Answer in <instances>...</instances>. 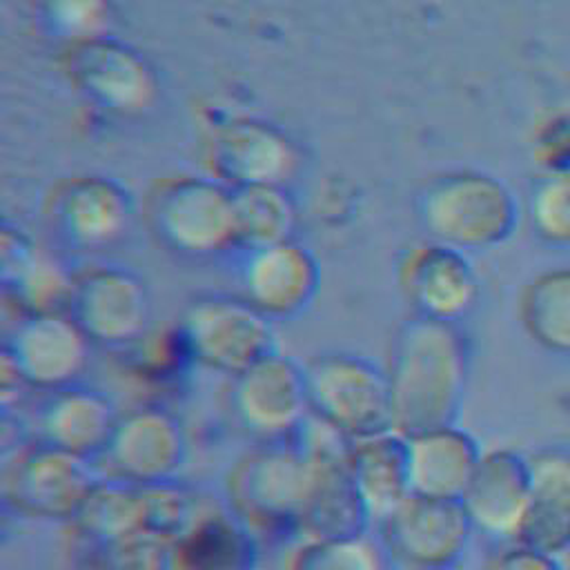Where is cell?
Wrapping results in <instances>:
<instances>
[{"label": "cell", "mask_w": 570, "mask_h": 570, "mask_svg": "<svg viewBox=\"0 0 570 570\" xmlns=\"http://www.w3.org/2000/svg\"><path fill=\"white\" fill-rule=\"evenodd\" d=\"M470 372L465 336L454 321L416 316L394 341L387 367L394 428L405 436L454 425Z\"/></svg>", "instance_id": "1"}, {"label": "cell", "mask_w": 570, "mask_h": 570, "mask_svg": "<svg viewBox=\"0 0 570 570\" xmlns=\"http://www.w3.org/2000/svg\"><path fill=\"white\" fill-rule=\"evenodd\" d=\"M312 463L298 443L267 441L240 456L227 476L229 510L258 534L298 532Z\"/></svg>", "instance_id": "2"}, {"label": "cell", "mask_w": 570, "mask_h": 570, "mask_svg": "<svg viewBox=\"0 0 570 570\" xmlns=\"http://www.w3.org/2000/svg\"><path fill=\"white\" fill-rule=\"evenodd\" d=\"M312 414L350 439L394 428L387 370L365 356L332 352L305 365Z\"/></svg>", "instance_id": "3"}, {"label": "cell", "mask_w": 570, "mask_h": 570, "mask_svg": "<svg viewBox=\"0 0 570 570\" xmlns=\"http://www.w3.org/2000/svg\"><path fill=\"white\" fill-rule=\"evenodd\" d=\"M180 330L196 363L234 379L276 352L272 323L249 298H198L185 312Z\"/></svg>", "instance_id": "4"}, {"label": "cell", "mask_w": 570, "mask_h": 570, "mask_svg": "<svg viewBox=\"0 0 570 570\" xmlns=\"http://www.w3.org/2000/svg\"><path fill=\"white\" fill-rule=\"evenodd\" d=\"M472 530L461 499L416 492L383 519L387 548L416 570H452L465 557Z\"/></svg>", "instance_id": "5"}, {"label": "cell", "mask_w": 570, "mask_h": 570, "mask_svg": "<svg viewBox=\"0 0 570 570\" xmlns=\"http://www.w3.org/2000/svg\"><path fill=\"white\" fill-rule=\"evenodd\" d=\"M96 483L87 456L40 441L16 454L4 474V494L24 514L73 521Z\"/></svg>", "instance_id": "6"}, {"label": "cell", "mask_w": 570, "mask_h": 570, "mask_svg": "<svg viewBox=\"0 0 570 570\" xmlns=\"http://www.w3.org/2000/svg\"><path fill=\"white\" fill-rule=\"evenodd\" d=\"M517 209L510 194L488 176H454L425 200L430 232L452 247H488L510 236Z\"/></svg>", "instance_id": "7"}, {"label": "cell", "mask_w": 570, "mask_h": 570, "mask_svg": "<svg viewBox=\"0 0 570 570\" xmlns=\"http://www.w3.org/2000/svg\"><path fill=\"white\" fill-rule=\"evenodd\" d=\"M234 381L240 423L265 441L296 436L312 416L307 372L289 356L274 352Z\"/></svg>", "instance_id": "8"}, {"label": "cell", "mask_w": 570, "mask_h": 570, "mask_svg": "<svg viewBox=\"0 0 570 570\" xmlns=\"http://www.w3.org/2000/svg\"><path fill=\"white\" fill-rule=\"evenodd\" d=\"M118 479L149 485L176 479L187 459V434L176 414L165 407H138L120 416L107 450Z\"/></svg>", "instance_id": "9"}, {"label": "cell", "mask_w": 570, "mask_h": 570, "mask_svg": "<svg viewBox=\"0 0 570 570\" xmlns=\"http://www.w3.org/2000/svg\"><path fill=\"white\" fill-rule=\"evenodd\" d=\"M91 338L73 316L33 314L7 347L33 390L58 392L78 383L89 363Z\"/></svg>", "instance_id": "10"}, {"label": "cell", "mask_w": 570, "mask_h": 570, "mask_svg": "<svg viewBox=\"0 0 570 570\" xmlns=\"http://www.w3.org/2000/svg\"><path fill=\"white\" fill-rule=\"evenodd\" d=\"M73 318L102 345L138 343L149 325V296L142 281L125 269H98L78 283Z\"/></svg>", "instance_id": "11"}, {"label": "cell", "mask_w": 570, "mask_h": 570, "mask_svg": "<svg viewBox=\"0 0 570 570\" xmlns=\"http://www.w3.org/2000/svg\"><path fill=\"white\" fill-rule=\"evenodd\" d=\"M532 492L530 461L508 448L483 452L463 494V505L474 523L494 537H517Z\"/></svg>", "instance_id": "12"}, {"label": "cell", "mask_w": 570, "mask_h": 570, "mask_svg": "<svg viewBox=\"0 0 570 570\" xmlns=\"http://www.w3.org/2000/svg\"><path fill=\"white\" fill-rule=\"evenodd\" d=\"M160 227L174 247L214 254L236 240L232 196L212 183H183L163 200Z\"/></svg>", "instance_id": "13"}, {"label": "cell", "mask_w": 570, "mask_h": 570, "mask_svg": "<svg viewBox=\"0 0 570 570\" xmlns=\"http://www.w3.org/2000/svg\"><path fill=\"white\" fill-rule=\"evenodd\" d=\"M403 285L419 312L439 321H456L476 301L470 263L445 243L414 249L403 267Z\"/></svg>", "instance_id": "14"}, {"label": "cell", "mask_w": 570, "mask_h": 570, "mask_svg": "<svg viewBox=\"0 0 570 570\" xmlns=\"http://www.w3.org/2000/svg\"><path fill=\"white\" fill-rule=\"evenodd\" d=\"M120 414L109 396L98 390L71 385L53 392L40 414L45 443L80 456L107 454L118 430Z\"/></svg>", "instance_id": "15"}, {"label": "cell", "mask_w": 570, "mask_h": 570, "mask_svg": "<svg viewBox=\"0 0 570 570\" xmlns=\"http://www.w3.org/2000/svg\"><path fill=\"white\" fill-rule=\"evenodd\" d=\"M481 456L476 439L456 423L410 436L412 492L463 499Z\"/></svg>", "instance_id": "16"}, {"label": "cell", "mask_w": 570, "mask_h": 570, "mask_svg": "<svg viewBox=\"0 0 570 570\" xmlns=\"http://www.w3.org/2000/svg\"><path fill=\"white\" fill-rule=\"evenodd\" d=\"M261 534L234 510H205L174 543V570H258Z\"/></svg>", "instance_id": "17"}, {"label": "cell", "mask_w": 570, "mask_h": 570, "mask_svg": "<svg viewBox=\"0 0 570 570\" xmlns=\"http://www.w3.org/2000/svg\"><path fill=\"white\" fill-rule=\"evenodd\" d=\"M249 301L269 314H292L309 303L318 287V267L307 249L285 240L254 249L245 265Z\"/></svg>", "instance_id": "18"}, {"label": "cell", "mask_w": 570, "mask_h": 570, "mask_svg": "<svg viewBox=\"0 0 570 570\" xmlns=\"http://www.w3.org/2000/svg\"><path fill=\"white\" fill-rule=\"evenodd\" d=\"M350 472L374 519H385L412 494L410 436L396 428L350 443Z\"/></svg>", "instance_id": "19"}, {"label": "cell", "mask_w": 570, "mask_h": 570, "mask_svg": "<svg viewBox=\"0 0 570 570\" xmlns=\"http://www.w3.org/2000/svg\"><path fill=\"white\" fill-rule=\"evenodd\" d=\"M530 468L532 492L517 541L557 557L570 548V456L543 452Z\"/></svg>", "instance_id": "20"}, {"label": "cell", "mask_w": 570, "mask_h": 570, "mask_svg": "<svg viewBox=\"0 0 570 570\" xmlns=\"http://www.w3.org/2000/svg\"><path fill=\"white\" fill-rule=\"evenodd\" d=\"M73 525L85 546H102L142 530L140 485L125 479L100 481L82 503Z\"/></svg>", "instance_id": "21"}, {"label": "cell", "mask_w": 570, "mask_h": 570, "mask_svg": "<svg viewBox=\"0 0 570 570\" xmlns=\"http://www.w3.org/2000/svg\"><path fill=\"white\" fill-rule=\"evenodd\" d=\"M220 165L245 185H274L287 176L294 156L272 129L240 125L220 140Z\"/></svg>", "instance_id": "22"}, {"label": "cell", "mask_w": 570, "mask_h": 570, "mask_svg": "<svg viewBox=\"0 0 570 570\" xmlns=\"http://www.w3.org/2000/svg\"><path fill=\"white\" fill-rule=\"evenodd\" d=\"M523 325L541 347L570 354V269H550L528 285Z\"/></svg>", "instance_id": "23"}, {"label": "cell", "mask_w": 570, "mask_h": 570, "mask_svg": "<svg viewBox=\"0 0 570 570\" xmlns=\"http://www.w3.org/2000/svg\"><path fill=\"white\" fill-rule=\"evenodd\" d=\"M236 240L263 249L289 240L294 207L274 185H243L234 196Z\"/></svg>", "instance_id": "24"}, {"label": "cell", "mask_w": 570, "mask_h": 570, "mask_svg": "<svg viewBox=\"0 0 570 570\" xmlns=\"http://www.w3.org/2000/svg\"><path fill=\"white\" fill-rule=\"evenodd\" d=\"M69 234L87 245L100 247L116 240L127 227V203L107 183L89 180L73 189L65 205Z\"/></svg>", "instance_id": "25"}, {"label": "cell", "mask_w": 570, "mask_h": 570, "mask_svg": "<svg viewBox=\"0 0 570 570\" xmlns=\"http://www.w3.org/2000/svg\"><path fill=\"white\" fill-rule=\"evenodd\" d=\"M142 492V530L176 543L205 512L196 490L169 479L160 483L140 485Z\"/></svg>", "instance_id": "26"}, {"label": "cell", "mask_w": 570, "mask_h": 570, "mask_svg": "<svg viewBox=\"0 0 570 570\" xmlns=\"http://www.w3.org/2000/svg\"><path fill=\"white\" fill-rule=\"evenodd\" d=\"M285 570H387V557L367 534L350 539H303Z\"/></svg>", "instance_id": "27"}, {"label": "cell", "mask_w": 570, "mask_h": 570, "mask_svg": "<svg viewBox=\"0 0 570 570\" xmlns=\"http://www.w3.org/2000/svg\"><path fill=\"white\" fill-rule=\"evenodd\" d=\"M18 303L33 314H62L67 305H73L78 283L69 272L49 254L36 252L18 278L9 285Z\"/></svg>", "instance_id": "28"}, {"label": "cell", "mask_w": 570, "mask_h": 570, "mask_svg": "<svg viewBox=\"0 0 570 570\" xmlns=\"http://www.w3.org/2000/svg\"><path fill=\"white\" fill-rule=\"evenodd\" d=\"M87 78L98 94L120 107H136L147 100L151 85L142 65L122 53L102 49L89 58Z\"/></svg>", "instance_id": "29"}, {"label": "cell", "mask_w": 570, "mask_h": 570, "mask_svg": "<svg viewBox=\"0 0 570 570\" xmlns=\"http://www.w3.org/2000/svg\"><path fill=\"white\" fill-rule=\"evenodd\" d=\"M85 548L89 570H174V546L149 532Z\"/></svg>", "instance_id": "30"}, {"label": "cell", "mask_w": 570, "mask_h": 570, "mask_svg": "<svg viewBox=\"0 0 570 570\" xmlns=\"http://www.w3.org/2000/svg\"><path fill=\"white\" fill-rule=\"evenodd\" d=\"M532 218L543 238L570 243V174L561 171L539 189Z\"/></svg>", "instance_id": "31"}, {"label": "cell", "mask_w": 570, "mask_h": 570, "mask_svg": "<svg viewBox=\"0 0 570 570\" xmlns=\"http://www.w3.org/2000/svg\"><path fill=\"white\" fill-rule=\"evenodd\" d=\"M29 390H33V387L29 385L27 376L22 374L16 356L11 354V350L7 345H2V350H0V410L13 412L24 401Z\"/></svg>", "instance_id": "32"}, {"label": "cell", "mask_w": 570, "mask_h": 570, "mask_svg": "<svg viewBox=\"0 0 570 570\" xmlns=\"http://www.w3.org/2000/svg\"><path fill=\"white\" fill-rule=\"evenodd\" d=\"M56 16L69 29L78 33H94L102 24V0H56Z\"/></svg>", "instance_id": "33"}, {"label": "cell", "mask_w": 570, "mask_h": 570, "mask_svg": "<svg viewBox=\"0 0 570 570\" xmlns=\"http://www.w3.org/2000/svg\"><path fill=\"white\" fill-rule=\"evenodd\" d=\"M488 570H561V563L554 554L517 543L514 548L499 552Z\"/></svg>", "instance_id": "34"}]
</instances>
